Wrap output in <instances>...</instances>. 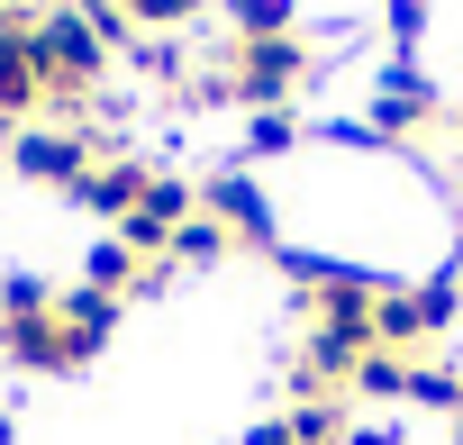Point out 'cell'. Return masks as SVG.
Listing matches in <instances>:
<instances>
[{"label":"cell","instance_id":"1","mask_svg":"<svg viewBox=\"0 0 463 445\" xmlns=\"http://www.w3.org/2000/svg\"><path fill=\"white\" fill-rule=\"evenodd\" d=\"M28 55H37V73H46V109H64V118H73V100H82V91L100 82V64H109L100 28L82 19V0H55V10H37Z\"/></svg>","mask_w":463,"mask_h":445},{"label":"cell","instance_id":"2","mask_svg":"<svg viewBox=\"0 0 463 445\" xmlns=\"http://www.w3.org/2000/svg\"><path fill=\"white\" fill-rule=\"evenodd\" d=\"M318 46L309 37H227V100H246V109H291V91L309 82Z\"/></svg>","mask_w":463,"mask_h":445},{"label":"cell","instance_id":"3","mask_svg":"<svg viewBox=\"0 0 463 445\" xmlns=\"http://www.w3.org/2000/svg\"><path fill=\"white\" fill-rule=\"evenodd\" d=\"M100 164V146H91V128H55V118H28L19 137H10V173L19 182H55V191H82V173Z\"/></svg>","mask_w":463,"mask_h":445},{"label":"cell","instance_id":"4","mask_svg":"<svg viewBox=\"0 0 463 445\" xmlns=\"http://www.w3.org/2000/svg\"><path fill=\"white\" fill-rule=\"evenodd\" d=\"M445 327H454V282H409V291L373 300V346L382 355H427Z\"/></svg>","mask_w":463,"mask_h":445},{"label":"cell","instance_id":"5","mask_svg":"<svg viewBox=\"0 0 463 445\" xmlns=\"http://www.w3.org/2000/svg\"><path fill=\"white\" fill-rule=\"evenodd\" d=\"M28 28H37V10L19 0V10H0V118H37L46 109V73H37V55H28Z\"/></svg>","mask_w":463,"mask_h":445},{"label":"cell","instance_id":"6","mask_svg":"<svg viewBox=\"0 0 463 445\" xmlns=\"http://www.w3.org/2000/svg\"><path fill=\"white\" fill-rule=\"evenodd\" d=\"M0 355L28 364V373H73V364H82L55 309H0Z\"/></svg>","mask_w":463,"mask_h":445},{"label":"cell","instance_id":"7","mask_svg":"<svg viewBox=\"0 0 463 445\" xmlns=\"http://www.w3.org/2000/svg\"><path fill=\"white\" fill-rule=\"evenodd\" d=\"M200 209L218 218L227 237H264V246H273V200H264L246 173H218V182H200Z\"/></svg>","mask_w":463,"mask_h":445},{"label":"cell","instance_id":"8","mask_svg":"<svg viewBox=\"0 0 463 445\" xmlns=\"http://www.w3.org/2000/svg\"><path fill=\"white\" fill-rule=\"evenodd\" d=\"M55 318H64L73 355L91 364V355L109 346V327H118V300H109V291H91V282H73V291H55Z\"/></svg>","mask_w":463,"mask_h":445},{"label":"cell","instance_id":"9","mask_svg":"<svg viewBox=\"0 0 463 445\" xmlns=\"http://www.w3.org/2000/svg\"><path fill=\"white\" fill-rule=\"evenodd\" d=\"M246 445H345V409L336 400H309V409H282V418H264Z\"/></svg>","mask_w":463,"mask_h":445},{"label":"cell","instance_id":"10","mask_svg":"<svg viewBox=\"0 0 463 445\" xmlns=\"http://www.w3.org/2000/svg\"><path fill=\"white\" fill-rule=\"evenodd\" d=\"M146 182H155V173H146V164H91V173H82V191H73V200H82V209H100V218H128V209H137V200H146Z\"/></svg>","mask_w":463,"mask_h":445},{"label":"cell","instance_id":"11","mask_svg":"<svg viewBox=\"0 0 463 445\" xmlns=\"http://www.w3.org/2000/svg\"><path fill=\"white\" fill-rule=\"evenodd\" d=\"M82 282L118 300V291H137V282H155V264H137V246H128V237H100V246H91V264H82Z\"/></svg>","mask_w":463,"mask_h":445},{"label":"cell","instance_id":"12","mask_svg":"<svg viewBox=\"0 0 463 445\" xmlns=\"http://www.w3.org/2000/svg\"><path fill=\"white\" fill-rule=\"evenodd\" d=\"M164 255H173V264H218V255H227V228H218L209 209H191L182 228L164 237Z\"/></svg>","mask_w":463,"mask_h":445},{"label":"cell","instance_id":"13","mask_svg":"<svg viewBox=\"0 0 463 445\" xmlns=\"http://www.w3.org/2000/svg\"><path fill=\"white\" fill-rule=\"evenodd\" d=\"M291 10L300 0H227V28L237 37H291Z\"/></svg>","mask_w":463,"mask_h":445},{"label":"cell","instance_id":"14","mask_svg":"<svg viewBox=\"0 0 463 445\" xmlns=\"http://www.w3.org/2000/svg\"><path fill=\"white\" fill-rule=\"evenodd\" d=\"M409 118H427V82H409V73H400V82H382V100H373V128H382V137H400Z\"/></svg>","mask_w":463,"mask_h":445},{"label":"cell","instance_id":"15","mask_svg":"<svg viewBox=\"0 0 463 445\" xmlns=\"http://www.w3.org/2000/svg\"><path fill=\"white\" fill-rule=\"evenodd\" d=\"M128 10V28H182V19H200L209 0H118Z\"/></svg>","mask_w":463,"mask_h":445},{"label":"cell","instance_id":"16","mask_svg":"<svg viewBox=\"0 0 463 445\" xmlns=\"http://www.w3.org/2000/svg\"><path fill=\"white\" fill-rule=\"evenodd\" d=\"M291 137H300V118H291V109H264V118L246 128V146H255V155H282Z\"/></svg>","mask_w":463,"mask_h":445},{"label":"cell","instance_id":"17","mask_svg":"<svg viewBox=\"0 0 463 445\" xmlns=\"http://www.w3.org/2000/svg\"><path fill=\"white\" fill-rule=\"evenodd\" d=\"M0 309H55V282H37V273H10V282H0Z\"/></svg>","mask_w":463,"mask_h":445},{"label":"cell","instance_id":"18","mask_svg":"<svg viewBox=\"0 0 463 445\" xmlns=\"http://www.w3.org/2000/svg\"><path fill=\"white\" fill-rule=\"evenodd\" d=\"M345 445H391V427H345Z\"/></svg>","mask_w":463,"mask_h":445},{"label":"cell","instance_id":"19","mask_svg":"<svg viewBox=\"0 0 463 445\" xmlns=\"http://www.w3.org/2000/svg\"><path fill=\"white\" fill-rule=\"evenodd\" d=\"M0 445H10V409H0Z\"/></svg>","mask_w":463,"mask_h":445}]
</instances>
